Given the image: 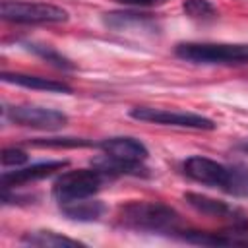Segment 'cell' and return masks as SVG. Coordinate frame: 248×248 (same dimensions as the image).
<instances>
[{
  "label": "cell",
  "instance_id": "cell-6",
  "mask_svg": "<svg viewBox=\"0 0 248 248\" xmlns=\"http://www.w3.org/2000/svg\"><path fill=\"white\" fill-rule=\"evenodd\" d=\"M6 118L17 126L37 130H60L68 124V116L56 108H45L35 105H19L6 108Z\"/></svg>",
  "mask_w": 248,
  "mask_h": 248
},
{
  "label": "cell",
  "instance_id": "cell-5",
  "mask_svg": "<svg viewBox=\"0 0 248 248\" xmlns=\"http://www.w3.org/2000/svg\"><path fill=\"white\" fill-rule=\"evenodd\" d=\"M134 120L161 124V126H176V128H190V130H215V122L207 116L196 112H172L165 108H151V107H136L130 110Z\"/></svg>",
  "mask_w": 248,
  "mask_h": 248
},
{
  "label": "cell",
  "instance_id": "cell-20",
  "mask_svg": "<svg viewBox=\"0 0 248 248\" xmlns=\"http://www.w3.org/2000/svg\"><path fill=\"white\" fill-rule=\"evenodd\" d=\"M29 145H35V147H87V145H97V143L83 140V138H35V140H29Z\"/></svg>",
  "mask_w": 248,
  "mask_h": 248
},
{
  "label": "cell",
  "instance_id": "cell-14",
  "mask_svg": "<svg viewBox=\"0 0 248 248\" xmlns=\"http://www.w3.org/2000/svg\"><path fill=\"white\" fill-rule=\"evenodd\" d=\"M60 209L62 213L72 219V221H83V223H89V221H97L105 215L107 211V205L99 200H89V198H83V200H76V202H68V203H60Z\"/></svg>",
  "mask_w": 248,
  "mask_h": 248
},
{
  "label": "cell",
  "instance_id": "cell-10",
  "mask_svg": "<svg viewBox=\"0 0 248 248\" xmlns=\"http://www.w3.org/2000/svg\"><path fill=\"white\" fill-rule=\"evenodd\" d=\"M70 165V161L62 159V161H45V163H35L31 167H23V169H16V170H10V172H4L0 182H2V188H12V186H21V184H27V182H33V180H41V178H46L62 169H66Z\"/></svg>",
  "mask_w": 248,
  "mask_h": 248
},
{
  "label": "cell",
  "instance_id": "cell-12",
  "mask_svg": "<svg viewBox=\"0 0 248 248\" xmlns=\"http://www.w3.org/2000/svg\"><path fill=\"white\" fill-rule=\"evenodd\" d=\"M4 83H16L27 89H39V91H48V93H72L74 89L64 83V81H56V79H48L43 76H31V74H10V72H2L0 74Z\"/></svg>",
  "mask_w": 248,
  "mask_h": 248
},
{
  "label": "cell",
  "instance_id": "cell-23",
  "mask_svg": "<svg viewBox=\"0 0 248 248\" xmlns=\"http://www.w3.org/2000/svg\"><path fill=\"white\" fill-rule=\"evenodd\" d=\"M238 149H242V151H246V153H248V143H240V145H238Z\"/></svg>",
  "mask_w": 248,
  "mask_h": 248
},
{
  "label": "cell",
  "instance_id": "cell-2",
  "mask_svg": "<svg viewBox=\"0 0 248 248\" xmlns=\"http://www.w3.org/2000/svg\"><path fill=\"white\" fill-rule=\"evenodd\" d=\"M174 54L180 60H186L192 64H221V66L248 64V45L180 43L174 46Z\"/></svg>",
  "mask_w": 248,
  "mask_h": 248
},
{
  "label": "cell",
  "instance_id": "cell-21",
  "mask_svg": "<svg viewBox=\"0 0 248 248\" xmlns=\"http://www.w3.org/2000/svg\"><path fill=\"white\" fill-rule=\"evenodd\" d=\"M0 161H2L4 167H19L27 161V153L19 147H4L2 155H0Z\"/></svg>",
  "mask_w": 248,
  "mask_h": 248
},
{
  "label": "cell",
  "instance_id": "cell-11",
  "mask_svg": "<svg viewBox=\"0 0 248 248\" xmlns=\"http://www.w3.org/2000/svg\"><path fill=\"white\" fill-rule=\"evenodd\" d=\"M97 147H101L103 153H107L110 157H116V159H124V161H143L149 155L147 147L140 140L128 138V136L107 138V140L99 141Z\"/></svg>",
  "mask_w": 248,
  "mask_h": 248
},
{
  "label": "cell",
  "instance_id": "cell-3",
  "mask_svg": "<svg viewBox=\"0 0 248 248\" xmlns=\"http://www.w3.org/2000/svg\"><path fill=\"white\" fill-rule=\"evenodd\" d=\"M107 178L108 176L95 167L68 170V172H62L60 176H56V180L52 184V196L58 203L91 198L103 188V182Z\"/></svg>",
  "mask_w": 248,
  "mask_h": 248
},
{
  "label": "cell",
  "instance_id": "cell-16",
  "mask_svg": "<svg viewBox=\"0 0 248 248\" xmlns=\"http://www.w3.org/2000/svg\"><path fill=\"white\" fill-rule=\"evenodd\" d=\"M21 242L23 244H31V246H41V248H74V246H85L83 242L79 240H74V238H68V236H62L58 232H52V231H35V232H25L21 236Z\"/></svg>",
  "mask_w": 248,
  "mask_h": 248
},
{
  "label": "cell",
  "instance_id": "cell-9",
  "mask_svg": "<svg viewBox=\"0 0 248 248\" xmlns=\"http://www.w3.org/2000/svg\"><path fill=\"white\" fill-rule=\"evenodd\" d=\"M180 240H186L190 244H202V246H248V231L232 229L221 231V232H209V231H174Z\"/></svg>",
  "mask_w": 248,
  "mask_h": 248
},
{
  "label": "cell",
  "instance_id": "cell-17",
  "mask_svg": "<svg viewBox=\"0 0 248 248\" xmlns=\"http://www.w3.org/2000/svg\"><path fill=\"white\" fill-rule=\"evenodd\" d=\"M23 46L29 50V52H33V54H37L39 58H43L45 62H48V64H52L54 68H60V70H74V64L64 56V54H60L56 48H52V46H48V45H39V43H23Z\"/></svg>",
  "mask_w": 248,
  "mask_h": 248
},
{
  "label": "cell",
  "instance_id": "cell-1",
  "mask_svg": "<svg viewBox=\"0 0 248 248\" xmlns=\"http://www.w3.org/2000/svg\"><path fill=\"white\" fill-rule=\"evenodd\" d=\"M116 223L132 231L174 232L180 223V215L176 209L161 202H128L118 207Z\"/></svg>",
  "mask_w": 248,
  "mask_h": 248
},
{
  "label": "cell",
  "instance_id": "cell-13",
  "mask_svg": "<svg viewBox=\"0 0 248 248\" xmlns=\"http://www.w3.org/2000/svg\"><path fill=\"white\" fill-rule=\"evenodd\" d=\"M95 169L105 172L107 176H120V174H132V176H147V169L141 165V161H124L110 155H101L91 161Z\"/></svg>",
  "mask_w": 248,
  "mask_h": 248
},
{
  "label": "cell",
  "instance_id": "cell-7",
  "mask_svg": "<svg viewBox=\"0 0 248 248\" xmlns=\"http://www.w3.org/2000/svg\"><path fill=\"white\" fill-rule=\"evenodd\" d=\"M184 202L190 207H194L198 213H202V215L223 219L232 229L248 231V213L242 211L240 207L229 205V203H225L221 200H215V198H209V196H203V194H196V192H186L184 194Z\"/></svg>",
  "mask_w": 248,
  "mask_h": 248
},
{
  "label": "cell",
  "instance_id": "cell-22",
  "mask_svg": "<svg viewBox=\"0 0 248 248\" xmlns=\"http://www.w3.org/2000/svg\"><path fill=\"white\" fill-rule=\"evenodd\" d=\"M118 2H122V4H130V6H143V8H147V6L163 4V2H167V0H118Z\"/></svg>",
  "mask_w": 248,
  "mask_h": 248
},
{
  "label": "cell",
  "instance_id": "cell-19",
  "mask_svg": "<svg viewBox=\"0 0 248 248\" xmlns=\"http://www.w3.org/2000/svg\"><path fill=\"white\" fill-rule=\"evenodd\" d=\"M182 10L192 19H211L217 16V10L209 0H184Z\"/></svg>",
  "mask_w": 248,
  "mask_h": 248
},
{
  "label": "cell",
  "instance_id": "cell-4",
  "mask_svg": "<svg viewBox=\"0 0 248 248\" xmlns=\"http://www.w3.org/2000/svg\"><path fill=\"white\" fill-rule=\"evenodd\" d=\"M2 19L12 23H62L68 21V12L54 4L45 2H19L4 0L0 6Z\"/></svg>",
  "mask_w": 248,
  "mask_h": 248
},
{
  "label": "cell",
  "instance_id": "cell-15",
  "mask_svg": "<svg viewBox=\"0 0 248 248\" xmlns=\"http://www.w3.org/2000/svg\"><path fill=\"white\" fill-rule=\"evenodd\" d=\"M105 25L116 31L122 29H157L155 21L149 17V14H132V12H110L105 16Z\"/></svg>",
  "mask_w": 248,
  "mask_h": 248
},
{
  "label": "cell",
  "instance_id": "cell-18",
  "mask_svg": "<svg viewBox=\"0 0 248 248\" xmlns=\"http://www.w3.org/2000/svg\"><path fill=\"white\" fill-rule=\"evenodd\" d=\"M225 192L238 198H248V167L242 165L231 167V178Z\"/></svg>",
  "mask_w": 248,
  "mask_h": 248
},
{
  "label": "cell",
  "instance_id": "cell-8",
  "mask_svg": "<svg viewBox=\"0 0 248 248\" xmlns=\"http://www.w3.org/2000/svg\"><path fill=\"white\" fill-rule=\"evenodd\" d=\"M182 169H184L186 176H190L192 180H196L200 184L211 186V188L225 190L229 184V178H231V167L217 163L209 157H202V155L188 157L182 163Z\"/></svg>",
  "mask_w": 248,
  "mask_h": 248
}]
</instances>
